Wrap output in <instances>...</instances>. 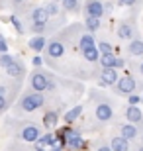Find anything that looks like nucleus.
Instances as JSON below:
<instances>
[{"mask_svg": "<svg viewBox=\"0 0 143 151\" xmlns=\"http://www.w3.org/2000/svg\"><path fill=\"white\" fill-rule=\"evenodd\" d=\"M92 96L96 98L94 100V120L98 124H108L112 122L114 118V104L110 102V98H106L104 94H98V92H92Z\"/></svg>", "mask_w": 143, "mask_h": 151, "instance_id": "obj_1", "label": "nucleus"}, {"mask_svg": "<svg viewBox=\"0 0 143 151\" xmlns=\"http://www.w3.org/2000/svg\"><path fill=\"white\" fill-rule=\"evenodd\" d=\"M45 106V94L41 92H33V90H28V92H24L22 98L18 100V108L26 114H32L35 110Z\"/></svg>", "mask_w": 143, "mask_h": 151, "instance_id": "obj_2", "label": "nucleus"}, {"mask_svg": "<svg viewBox=\"0 0 143 151\" xmlns=\"http://www.w3.org/2000/svg\"><path fill=\"white\" fill-rule=\"evenodd\" d=\"M53 86H55V84H53L51 77L45 73V71L35 69V71L29 75V90H33V92H41V94H45V92L51 90Z\"/></svg>", "mask_w": 143, "mask_h": 151, "instance_id": "obj_3", "label": "nucleus"}, {"mask_svg": "<svg viewBox=\"0 0 143 151\" xmlns=\"http://www.w3.org/2000/svg\"><path fill=\"white\" fill-rule=\"evenodd\" d=\"M41 135H43V132H41V128H39L37 124L24 122L22 126H20V137H22L26 143H37Z\"/></svg>", "mask_w": 143, "mask_h": 151, "instance_id": "obj_4", "label": "nucleus"}, {"mask_svg": "<svg viewBox=\"0 0 143 151\" xmlns=\"http://www.w3.org/2000/svg\"><path fill=\"white\" fill-rule=\"evenodd\" d=\"M114 90L118 92L120 96H132L135 94V90H137V81L133 77H129V75H124V77H120V81L116 83Z\"/></svg>", "mask_w": 143, "mask_h": 151, "instance_id": "obj_5", "label": "nucleus"}, {"mask_svg": "<svg viewBox=\"0 0 143 151\" xmlns=\"http://www.w3.org/2000/svg\"><path fill=\"white\" fill-rule=\"evenodd\" d=\"M116 34L121 41H133V39H137V28L132 20H121L116 28Z\"/></svg>", "mask_w": 143, "mask_h": 151, "instance_id": "obj_6", "label": "nucleus"}, {"mask_svg": "<svg viewBox=\"0 0 143 151\" xmlns=\"http://www.w3.org/2000/svg\"><path fill=\"white\" fill-rule=\"evenodd\" d=\"M108 4H104L102 0H84V12L86 16H92V18H102L108 12L106 8Z\"/></svg>", "mask_w": 143, "mask_h": 151, "instance_id": "obj_7", "label": "nucleus"}, {"mask_svg": "<svg viewBox=\"0 0 143 151\" xmlns=\"http://www.w3.org/2000/svg\"><path fill=\"white\" fill-rule=\"evenodd\" d=\"M124 116H126V122L137 126V128L143 132V112L139 110V106H126Z\"/></svg>", "mask_w": 143, "mask_h": 151, "instance_id": "obj_8", "label": "nucleus"}, {"mask_svg": "<svg viewBox=\"0 0 143 151\" xmlns=\"http://www.w3.org/2000/svg\"><path fill=\"white\" fill-rule=\"evenodd\" d=\"M118 81H120L118 69H100V77H98L100 86H116Z\"/></svg>", "mask_w": 143, "mask_h": 151, "instance_id": "obj_9", "label": "nucleus"}, {"mask_svg": "<svg viewBox=\"0 0 143 151\" xmlns=\"http://www.w3.org/2000/svg\"><path fill=\"white\" fill-rule=\"evenodd\" d=\"M45 53H47L49 59H61L67 53V47L61 39H51L49 43H47V47H45Z\"/></svg>", "mask_w": 143, "mask_h": 151, "instance_id": "obj_10", "label": "nucleus"}, {"mask_svg": "<svg viewBox=\"0 0 143 151\" xmlns=\"http://www.w3.org/2000/svg\"><path fill=\"white\" fill-rule=\"evenodd\" d=\"M118 132H120L121 137H126L127 141H135L141 137V129L137 128V126H133V124L126 122V124H121L120 128H118Z\"/></svg>", "mask_w": 143, "mask_h": 151, "instance_id": "obj_11", "label": "nucleus"}, {"mask_svg": "<svg viewBox=\"0 0 143 151\" xmlns=\"http://www.w3.org/2000/svg\"><path fill=\"white\" fill-rule=\"evenodd\" d=\"M49 12L45 10V6H35L29 12V20L32 24H49Z\"/></svg>", "mask_w": 143, "mask_h": 151, "instance_id": "obj_12", "label": "nucleus"}, {"mask_svg": "<svg viewBox=\"0 0 143 151\" xmlns=\"http://www.w3.org/2000/svg\"><path fill=\"white\" fill-rule=\"evenodd\" d=\"M110 147H112V151H133L132 141H127L126 137H121L120 134L110 137Z\"/></svg>", "mask_w": 143, "mask_h": 151, "instance_id": "obj_13", "label": "nucleus"}, {"mask_svg": "<svg viewBox=\"0 0 143 151\" xmlns=\"http://www.w3.org/2000/svg\"><path fill=\"white\" fill-rule=\"evenodd\" d=\"M6 75L12 77V78H22L24 75H26V67H24V63L20 61V59H14V63L6 69Z\"/></svg>", "mask_w": 143, "mask_h": 151, "instance_id": "obj_14", "label": "nucleus"}, {"mask_svg": "<svg viewBox=\"0 0 143 151\" xmlns=\"http://www.w3.org/2000/svg\"><path fill=\"white\" fill-rule=\"evenodd\" d=\"M57 145V134H53V132H45L41 137H39V141L35 143V149H43V147H53Z\"/></svg>", "mask_w": 143, "mask_h": 151, "instance_id": "obj_15", "label": "nucleus"}, {"mask_svg": "<svg viewBox=\"0 0 143 151\" xmlns=\"http://www.w3.org/2000/svg\"><path fill=\"white\" fill-rule=\"evenodd\" d=\"M127 55L129 57H137V59H141L143 57V39H133V41H129L127 43Z\"/></svg>", "mask_w": 143, "mask_h": 151, "instance_id": "obj_16", "label": "nucleus"}, {"mask_svg": "<svg viewBox=\"0 0 143 151\" xmlns=\"http://www.w3.org/2000/svg\"><path fill=\"white\" fill-rule=\"evenodd\" d=\"M61 6H63V10L69 12V14H78L80 10H84L83 0H61Z\"/></svg>", "mask_w": 143, "mask_h": 151, "instance_id": "obj_17", "label": "nucleus"}, {"mask_svg": "<svg viewBox=\"0 0 143 151\" xmlns=\"http://www.w3.org/2000/svg\"><path fill=\"white\" fill-rule=\"evenodd\" d=\"M47 43H49V41H45V35H33V37L28 39V47L32 51H35V53L43 51L45 47H47Z\"/></svg>", "mask_w": 143, "mask_h": 151, "instance_id": "obj_18", "label": "nucleus"}, {"mask_svg": "<svg viewBox=\"0 0 143 151\" xmlns=\"http://www.w3.org/2000/svg\"><path fill=\"white\" fill-rule=\"evenodd\" d=\"M41 122H43V126L47 129H53L59 124V112L57 110H49V112H45L43 118H41Z\"/></svg>", "mask_w": 143, "mask_h": 151, "instance_id": "obj_19", "label": "nucleus"}, {"mask_svg": "<svg viewBox=\"0 0 143 151\" xmlns=\"http://www.w3.org/2000/svg\"><path fill=\"white\" fill-rule=\"evenodd\" d=\"M80 51H83V57L86 59L88 63H92V65L100 63V57H102V53L98 51V45H96V47H86V49H80Z\"/></svg>", "mask_w": 143, "mask_h": 151, "instance_id": "obj_20", "label": "nucleus"}, {"mask_svg": "<svg viewBox=\"0 0 143 151\" xmlns=\"http://www.w3.org/2000/svg\"><path fill=\"white\" fill-rule=\"evenodd\" d=\"M96 37L90 32H84L80 37H78V49H86V47H96Z\"/></svg>", "mask_w": 143, "mask_h": 151, "instance_id": "obj_21", "label": "nucleus"}, {"mask_svg": "<svg viewBox=\"0 0 143 151\" xmlns=\"http://www.w3.org/2000/svg\"><path fill=\"white\" fill-rule=\"evenodd\" d=\"M83 116V106L78 104V106H75V108H71L69 112H65V116H63V120H65L67 124H75L78 120V118Z\"/></svg>", "mask_w": 143, "mask_h": 151, "instance_id": "obj_22", "label": "nucleus"}, {"mask_svg": "<svg viewBox=\"0 0 143 151\" xmlns=\"http://www.w3.org/2000/svg\"><path fill=\"white\" fill-rule=\"evenodd\" d=\"M116 63H118V55L114 53H108V55L100 57V69H116Z\"/></svg>", "mask_w": 143, "mask_h": 151, "instance_id": "obj_23", "label": "nucleus"}, {"mask_svg": "<svg viewBox=\"0 0 143 151\" xmlns=\"http://www.w3.org/2000/svg\"><path fill=\"white\" fill-rule=\"evenodd\" d=\"M100 26H102L100 18L86 16V20H84V28H86V32H90V34H96V32L100 29Z\"/></svg>", "mask_w": 143, "mask_h": 151, "instance_id": "obj_24", "label": "nucleus"}, {"mask_svg": "<svg viewBox=\"0 0 143 151\" xmlns=\"http://www.w3.org/2000/svg\"><path fill=\"white\" fill-rule=\"evenodd\" d=\"M98 51L102 53V55H108V53H114V47H112L110 41L102 39V41H98Z\"/></svg>", "mask_w": 143, "mask_h": 151, "instance_id": "obj_25", "label": "nucleus"}, {"mask_svg": "<svg viewBox=\"0 0 143 151\" xmlns=\"http://www.w3.org/2000/svg\"><path fill=\"white\" fill-rule=\"evenodd\" d=\"M12 63H14V57H12L10 53H2V55H0V69H4V71H6Z\"/></svg>", "mask_w": 143, "mask_h": 151, "instance_id": "obj_26", "label": "nucleus"}, {"mask_svg": "<svg viewBox=\"0 0 143 151\" xmlns=\"http://www.w3.org/2000/svg\"><path fill=\"white\" fill-rule=\"evenodd\" d=\"M45 6V10L49 12V16H57L59 14V4H57V0H51V2H47Z\"/></svg>", "mask_w": 143, "mask_h": 151, "instance_id": "obj_27", "label": "nucleus"}, {"mask_svg": "<svg viewBox=\"0 0 143 151\" xmlns=\"http://www.w3.org/2000/svg\"><path fill=\"white\" fill-rule=\"evenodd\" d=\"M94 151H112V147H110V141L98 139L96 143H94Z\"/></svg>", "mask_w": 143, "mask_h": 151, "instance_id": "obj_28", "label": "nucleus"}, {"mask_svg": "<svg viewBox=\"0 0 143 151\" xmlns=\"http://www.w3.org/2000/svg\"><path fill=\"white\" fill-rule=\"evenodd\" d=\"M141 102H143V96L137 94V92L132 94V96H127V106H139Z\"/></svg>", "mask_w": 143, "mask_h": 151, "instance_id": "obj_29", "label": "nucleus"}, {"mask_svg": "<svg viewBox=\"0 0 143 151\" xmlns=\"http://www.w3.org/2000/svg\"><path fill=\"white\" fill-rule=\"evenodd\" d=\"M10 24L14 26V29H16L18 34H24V26H22V22H20L16 16H10Z\"/></svg>", "mask_w": 143, "mask_h": 151, "instance_id": "obj_30", "label": "nucleus"}, {"mask_svg": "<svg viewBox=\"0 0 143 151\" xmlns=\"http://www.w3.org/2000/svg\"><path fill=\"white\" fill-rule=\"evenodd\" d=\"M8 106H10V100H8V96L0 94V114L6 112V108H8Z\"/></svg>", "mask_w": 143, "mask_h": 151, "instance_id": "obj_31", "label": "nucleus"}, {"mask_svg": "<svg viewBox=\"0 0 143 151\" xmlns=\"http://www.w3.org/2000/svg\"><path fill=\"white\" fill-rule=\"evenodd\" d=\"M135 4H137V0H118V6H121V8H129Z\"/></svg>", "mask_w": 143, "mask_h": 151, "instance_id": "obj_32", "label": "nucleus"}, {"mask_svg": "<svg viewBox=\"0 0 143 151\" xmlns=\"http://www.w3.org/2000/svg\"><path fill=\"white\" fill-rule=\"evenodd\" d=\"M2 53H8V43H6L4 35L0 34V55H2Z\"/></svg>", "mask_w": 143, "mask_h": 151, "instance_id": "obj_33", "label": "nucleus"}, {"mask_svg": "<svg viewBox=\"0 0 143 151\" xmlns=\"http://www.w3.org/2000/svg\"><path fill=\"white\" fill-rule=\"evenodd\" d=\"M32 65H33V67H41V65H43V59H41L39 55H35L32 59Z\"/></svg>", "mask_w": 143, "mask_h": 151, "instance_id": "obj_34", "label": "nucleus"}, {"mask_svg": "<svg viewBox=\"0 0 143 151\" xmlns=\"http://www.w3.org/2000/svg\"><path fill=\"white\" fill-rule=\"evenodd\" d=\"M121 67H126V59H124V57H118V63H116V69H121Z\"/></svg>", "mask_w": 143, "mask_h": 151, "instance_id": "obj_35", "label": "nucleus"}, {"mask_svg": "<svg viewBox=\"0 0 143 151\" xmlns=\"http://www.w3.org/2000/svg\"><path fill=\"white\" fill-rule=\"evenodd\" d=\"M135 71H137V73H139V75L143 77V57H141V61H139L137 65H135Z\"/></svg>", "mask_w": 143, "mask_h": 151, "instance_id": "obj_36", "label": "nucleus"}, {"mask_svg": "<svg viewBox=\"0 0 143 151\" xmlns=\"http://www.w3.org/2000/svg\"><path fill=\"white\" fill-rule=\"evenodd\" d=\"M0 94L6 96V86H4V84H0Z\"/></svg>", "mask_w": 143, "mask_h": 151, "instance_id": "obj_37", "label": "nucleus"}, {"mask_svg": "<svg viewBox=\"0 0 143 151\" xmlns=\"http://www.w3.org/2000/svg\"><path fill=\"white\" fill-rule=\"evenodd\" d=\"M22 2H24V0H12V4H14V6H18V4H22Z\"/></svg>", "mask_w": 143, "mask_h": 151, "instance_id": "obj_38", "label": "nucleus"}, {"mask_svg": "<svg viewBox=\"0 0 143 151\" xmlns=\"http://www.w3.org/2000/svg\"><path fill=\"white\" fill-rule=\"evenodd\" d=\"M135 151H143V143H139V147H137Z\"/></svg>", "mask_w": 143, "mask_h": 151, "instance_id": "obj_39", "label": "nucleus"}, {"mask_svg": "<svg viewBox=\"0 0 143 151\" xmlns=\"http://www.w3.org/2000/svg\"><path fill=\"white\" fill-rule=\"evenodd\" d=\"M35 151H45V149H35Z\"/></svg>", "mask_w": 143, "mask_h": 151, "instance_id": "obj_40", "label": "nucleus"}, {"mask_svg": "<svg viewBox=\"0 0 143 151\" xmlns=\"http://www.w3.org/2000/svg\"><path fill=\"white\" fill-rule=\"evenodd\" d=\"M141 96H143V94H141Z\"/></svg>", "mask_w": 143, "mask_h": 151, "instance_id": "obj_41", "label": "nucleus"}]
</instances>
